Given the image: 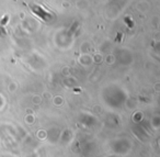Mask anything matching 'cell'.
Masks as SVG:
<instances>
[{
    "label": "cell",
    "instance_id": "obj_1",
    "mask_svg": "<svg viewBox=\"0 0 160 157\" xmlns=\"http://www.w3.org/2000/svg\"><path fill=\"white\" fill-rule=\"evenodd\" d=\"M31 8H32V10L35 12V13H37L41 18H43V19H45V20L47 19L46 15H49V14H47L45 11H43V10L41 9V7H38V6H33V7H31Z\"/></svg>",
    "mask_w": 160,
    "mask_h": 157
},
{
    "label": "cell",
    "instance_id": "obj_2",
    "mask_svg": "<svg viewBox=\"0 0 160 157\" xmlns=\"http://www.w3.org/2000/svg\"><path fill=\"white\" fill-rule=\"evenodd\" d=\"M7 21H8V17H6V18H5V19H3L2 21H1V24H5V23H6Z\"/></svg>",
    "mask_w": 160,
    "mask_h": 157
}]
</instances>
